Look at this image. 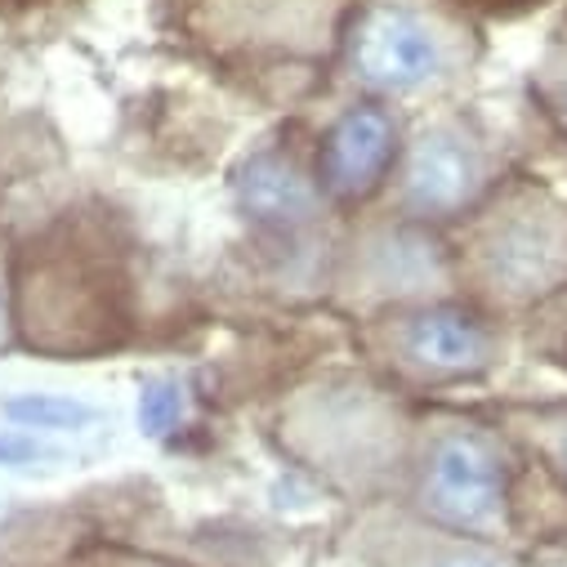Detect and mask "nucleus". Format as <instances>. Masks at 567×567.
<instances>
[{"label":"nucleus","instance_id":"obj_1","mask_svg":"<svg viewBox=\"0 0 567 567\" xmlns=\"http://www.w3.org/2000/svg\"><path fill=\"white\" fill-rule=\"evenodd\" d=\"M456 296L487 318L532 313L567 291V202L527 175L501 179L447 237Z\"/></svg>","mask_w":567,"mask_h":567},{"label":"nucleus","instance_id":"obj_2","mask_svg":"<svg viewBox=\"0 0 567 567\" xmlns=\"http://www.w3.org/2000/svg\"><path fill=\"white\" fill-rule=\"evenodd\" d=\"M411 424L393 389L362 375H322L281 406L277 439L300 470L362 505H380L393 487H406Z\"/></svg>","mask_w":567,"mask_h":567},{"label":"nucleus","instance_id":"obj_3","mask_svg":"<svg viewBox=\"0 0 567 567\" xmlns=\"http://www.w3.org/2000/svg\"><path fill=\"white\" fill-rule=\"evenodd\" d=\"M523 447L492 424L434 406L411 424L406 509L447 532L492 540L518 532V474Z\"/></svg>","mask_w":567,"mask_h":567},{"label":"nucleus","instance_id":"obj_4","mask_svg":"<svg viewBox=\"0 0 567 567\" xmlns=\"http://www.w3.org/2000/svg\"><path fill=\"white\" fill-rule=\"evenodd\" d=\"M19 327L54 358L107 353L130 331L125 250L107 228H72L32 246L19 277Z\"/></svg>","mask_w":567,"mask_h":567},{"label":"nucleus","instance_id":"obj_5","mask_svg":"<svg viewBox=\"0 0 567 567\" xmlns=\"http://www.w3.org/2000/svg\"><path fill=\"white\" fill-rule=\"evenodd\" d=\"M358 349L393 389H443L487 375L501 353V327L465 300L398 305L362 318Z\"/></svg>","mask_w":567,"mask_h":567},{"label":"nucleus","instance_id":"obj_6","mask_svg":"<svg viewBox=\"0 0 567 567\" xmlns=\"http://www.w3.org/2000/svg\"><path fill=\"white\" fill-rule=\"evenodd\" d=\"M336 291L362 318H371L380 309H398V305L452 300L456 272H452L447 241L430 224H415L402 215L375 219L340 255Z\"/></svg>","mask_w":567,"mask_h":567},{"label":"nucleus","instance_id":"obj_7","mask_svg":"<svg viewBox=\"0 0 567 567\" xmlns=\"http://www.w3.org/2000/svg\"><path fill=\"white\" fill-rule=\"evenodd\" d=\"M501 184L492 144L461 116L415 125L389 175L393 210L415 224H456Z\"/></svg>","mask_w":567,"mask_h":567},{"label":"nucleus","instance_id":"obj_8","mask_svg":"<svg viewBox=\"0 0 567 567\" xmlns=\"http://www.w3.org/2000/svg\"><path fill=\"white\" fill-rule=\"evenodd\" d=\"M344 72L371 94H420L456 72L452 37L411 6L371 0L340 32Z\"/></svg>","mask_w":567,"mask_h":567},{"label":"nucleus","instance_id":"obj_9","mask_svg":"<svg viewBox=\"0 0 567 567\" xmlns=\"http://www.w3.org/2000/svg\"><path fill=\"white\" fill-rule=\"evenodd\" d=\"M188 28L219 59L309 63L336 41L327 0H188Z\"/></svg>","mask_w":567,"mask_h":567},{"label":"nucleus","instance_id":"obj_10","mask_svg":"<svg viewBox=\"0 0 567 567\" xmlns=\"http://www.w3.org/2000/svg\"><path fill=\"white\" fill-rule=\"evenodd\" d=\"M340 554L349 567H518L509 549L447 532L406 505H367L344 532Z\"/></svg>","mask_w":567,"mask_h":567},{"label":"nucleus","instance_id":"obj_11","mask_svg":"<svg viewBox=\"0 0 567 567\" xmlns=\"http://www.w3.org/2000/svg\"><path fill=\"white\" fill-rule=\"evenodd\" d=\"M398 153H402L398 121L380 103L344 107L318 138V162H313V179H318L327 206L371 202L380 188H389Z\"/></svg>","mask_w":567,"mask_h":567},{"label":"nucleus","instance_id":"obj_12","mask_svg":"<svg viewBox=\"0 0 567 567\" xmlns=\"http://www.w3.org/2000/svg\"><path fill=\"white\" fill-rule=\"evenodd\" d=\"M233 197L250 224L272 228V233H300L318 224V215L327 210V197L313 171L287 148L250 153L233 175Z\"/></svg>","mask_w":567,"mask_h":567},{"label":"nucleus","instance_id":"obj_13","mask_svg":"<svg viewBox=\"0 0 567 567\" xmlns=\"http://www.w3.org/2000/svg\"><path fill=\"white\" fill-rule=\"evenodd\" d=\"M505 434L567 487V402H514L501 411Z\"/></svg>","mask_w":567,"mask_h":567},{"label":"nucleus","instance_id":"obj_14","mask_svg":"<svg viewBox=\"0 0 567 567\" xmlns=\"http://www.w3.org/2000/svg\"><path fill=\"white\" fill-rule=\"evenodd\" d=\"M532 94H536L540 112L554 121V130L567 138V45H554L545 54V63L532 76Z\"/></svg>","mask_w":567,"mask_h":567},{"label":"nucleus","instance_id":"obj_15","mask_svg":"<svg viewBox=\"0 0 567 567\" xmlns=\"http://www.w3.org/2000/svg\"><path fill=\"white\" fill-rule=\"evenodd\" d=\"M6 415L37 424V430H76L94 411L85 402H68V398H19V402H6Z\"/></svg>","mask_w":567,"mask_h":567},{"label":"nucleus","instance_id":"obj_16","mask_svg":"<svg viewBox=\"0 0 567 567\" xmlns=\"http://www.w3.org/2000/svg\"><path fill=\"white\" fill-rule=\"evenodd\" d=\"M179 415H184V398H179V389H175V384H148L144 402H138V424H144V430L157 439V434L175 430Z\"/></svg>","mask_w":567,"mask_h":567},{"label":"nucleus","instance_id":"obj_17","mask_svg":"<svg viewBox=\"0 0 567 567\" xmlns=\"http://www.w3.org/2000/svg\"><path fill=\"white\" fill-rule=\"evenodd\" d=\"M81 567H179L171 558H157V554H138V549H125V545H94Z\"/></svg>","mask_w":567,"mask_h":567},{"label":"nucleus","instance_id":"obj_18","mask_svg":"<svg viewBox=\"0 0 567 567\" xmlns=\"http://www.w3.org/2000/svg\"><path fill=\"white\" fill-rule=\"evenodd\" d=\"M0 340H6V309H0Z\"/></svg>","mask_w":567,"mask_h":567}]
</instances>
